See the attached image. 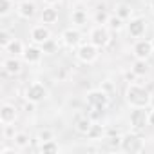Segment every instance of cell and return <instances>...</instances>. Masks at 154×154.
<instances>
[{
	"label": "cell",
	"mask_w": 154,
	"mask_h": 154,
	"mask_svg": "<svg viewBox=\"0 0 154 154\" xmlns=\"http://www.w3.org/2000/svg\"><path fill=\"white\" fill-rule=\"evenodd\" d=\"M58 20V11L53 9V8H45L42 11V22L44 24H54Z\"/></svg>",
	"instance_id": "16"
},
{
	"label": "cell",
	"mask_w": 154,
	"mask_h": 154,
	"mask_svg": "<svg viewBox=\"0 0 154 154\" xmlns=\"http://www.w3.org/2000/svg\"><path fill=\"white\" fill-rule=\"evenodd\" d=\"M42 54H44V51H42V47H29V49H26L24 51V60L27 62V63H38L40 60H42Z\"/></svg>",
	"instance_id": "12"
},
{
	"label": "cell",
	"mask_w": 154,
	"mask_h": 154,
	"mask_svg": "<svg viewBox=\"0 0 154 154\" xmlns=\"http://www.w3.org/2000/svg\"><path fill=\"white\" fill-rule=\"evenodd\" d=\"M58 150H60V147H58V143L54 140L42 141V145H40V152H44V154H56Z\"/></svg>",
	"instance_id": "18"
},
{
	"label": "cell",
	"mask_w": 154,
	"mask_h": 154,
	"mask_svg": "<svg viewBox=\"0 0 154 154\" xmlns=\"http://www.w3.org/2000/svg\"><path fill=\"white\" fill-rule=\"evenodd\" d=\"M132 71L138 74V76H143L147 71H149V65H147V60H141V58H138L136 62H134V65H132Z\"/></svg>",
	"instance_id": "21"
},
{
	"label": "cell",
	"mask_w": 154,
	"mask_h": 154,
	"mask_svg": "<svg viewBox=\"0 0 154 154\" xmlns=\"http://www.w3.org/2000/svg\"><path fill=\"white\" fill-rule=\"evenodd\" d=\"M93 129V120L91 118H78L76 120V131L80 134H89Z\"/></svg>",
	"instance_id": "15"
},
{
	"label": "cell",
	"mask_w": 154,
	"mask_h": 154,
	"mask_svg": "<svg viewBox=\"0 0 154 154\" xmlns=\"http://www.w3.org/2000/svg\"><path fill=\"white\" fill-rule=\"evenodd\" d=\"M154 51L152 47V40H138L134 44V54L136 58H141V60H147L150 56V53Z\"/></svg>",
	"instance_id": "7"
},
{
	"label": "cell",
	"mask_w": 154,
	"mask_h": 154,
	"mask_svg": "<svg viewBox=\"0 0 154 154\" xmlns=\"http://www.w3.org/2000/svg\"><path fill=\"white\" fill-rule=\"evenodd\" d=\"M6 51L8 53H11V54H24V45H22V42H18V40H13L8 47H6Z\"/></svg>",
	"instance_id": "22"
},
{
	"label": "cell",
	"mask_w": 154,
	"mask_h": 154,
	"mask_svg": "<svg viewBox=\"0 0 154 154\" xmlns=\"http://www.w3.org/2000/svg\"><path fill=\"white\" fill-rule=\"evenodd\" d=\"M45 2H47V4H58L60 0H45Z\"/></svg>",
	"instance_id": "34"
},
{
	"label": "cell",
	"mask_w": 154,
	"mask_h": 154,
	"mask_svg": "<svg viewBox=\"0 0 154 154\" xmlns=\"http://www.w3.org/2000/svg\"><path fill=\"white\" fill-rule=\"evenodd\" d=\"M33 109H35V102H31V103H27V105H26V111H27V112H31Z\"/></svg>",
	"instance_id": "33"
},
{
	"label": "cell",
	"mask_w": 154,
	"mask_h": 154,
	"mask_svg": "<svg viewBox=\"0 0 154 154\" xmlns=\"http://www.w3.org/2000/svg\"><path fill=\"white\" fill-rule=\"evenodd\" d=\"M71 20L76 26H84V24H87V13L84 9H74L72 15H71Z\"/></svg>",
	"instance_id": "19"
},
{
	"label": "cell",
	"mask_w": 154,
	"mask_h": 154,
	"mask_svg": "<svg viewBox=\"0 0 154 154\" xmlns=\"http://www.w3.org/2000/svg\"><path fill=\"white\" fill-rule=\"evenodd\" d=\"M54 47H56V44H54L51 38H49V40H45V42L42 44V51H44V53H53V51H54Z\"/></svg>",
	"instance_id": "27"
},
{
	"label": "cell",
	"mask_w": 154,
	"mask_h": 154,
	"mask_svg": "<svg viewBox=\"0 0 154 154\" xmlns=\"http://www.w3.org/2000/svg\"><path fill=\"white\" fill-rule=\"evenodd\" d=\"M150 9H152V13H154V0H150Z\"/></svg>",
	"instance_id": "36"
},
{
	"label": "cell",
	"mask_w": 154,
	"mask_h": 154,
	"mask_svg": "<svg viewBox=\"0 0 154 154\" xmlns=\"http://www.w3.org/2000/svg\"><path fill=\"white\" fill-rule=\"evenodd\" d=\"M102 132V129H100V125H93V129H91V132L87 134V136H91V138H94V136H98Z\"/></svg>",
	"instance_id": "30"
},
{
	"label": "cell",
	"mask_w": 154,
	"mask_h": 154,
	"mask_svg": "<svg viewBox=\"0 0 154 154\" xmlns=\"http://www.w3.org/2000/svg\"><path fill=\"white\" fill-rule=\"evenodd\" d=\"M17 11H18V15H20L22 18H31V17L36 13V6H35L33 2H29V0H24V2L18 4Z\"/></svg>",
	"instance_id": "13"
},
{
	"label": "cell",
	"mask_w": 154,
	"mask_h": 154,
	"mask_svg": "<svg viewBox=\"0 0 154 154\" xmlns=\"http://www.w3.org/2000/svg\"><path fill=\"white\" fill-rule=\"evenodd\" d=\"M103 89H105V91H111V89H112V85H111V84H105V87H103Z\"/></svg>",
	"instance_id": "35"
},
{
	"label": "cell",
	"mask_w": 154,
	"mask_h": 154,
	"mask_svg": "<svg viewBox=\"0 0 154 154\" xmlns=\"http://www.w3.org/2000/svg\"><path fill=\"white\" fill-rule=\"evenodd\" d=\"M15 120H17V109L9 103L2 105V109H0V122L4 125H11Z\"/></svg>",
	"instance_id": "9"
},
{
	"label": "cell",
	"mask_w": 154,
	"mask_h": 154,
	"mask_svg": "<svg viewBox=\"0 0 154 154\" xmlns=\"http://www.w3.org/2000/svg\"><path fill=\"white\" fill-rule=\"evenodd\" d=\"M118 17H120V18H129V17H131V9H129L127 6H120V8H118Z\"/></svg>",
	"instance_id": "28"
},
{
	"label": "cell",
	"mask_w": 154,
	"mask_h": 154,
	"mask_svg": "<svg viewBox=\"0 0 154 154\" xmlns=\"http://www.w3.org/2000/svg\"><path fill=\"white\" fill-rule=\"evenodd\" d=\"M122 149L127 152H141L143 150V140H140L136 134H125L122 138Z\"/></svg>",
	"instance_id": "2"
},
{
	"label": "cell",
	"mask_w": 154,
	"mask_h": 154,
	"mask_svg": "<svg viewBox=\"0 0 154 154\" xmlns=\"http://www.w3.org/2000/svg\"><path fill=\"white\" fill-rule=\"evenodd\" d=\"M127 102L132 107H149V103H150V93L145 87L132 84L127 89Z\"/></svg>",
	"instance_id": "1"
},
{
	"label": "cell",
	"mask_w": 154,
	"mask_h": 154,
	"mask_svg": "<svg viewBox=\"0 0 154 154\" xmlns=\"http://www.w3.org/2000/svg\"><path fill=\"white\" fill-rule=\"evenodd\" d=\"M145 20L143 18H132L131 20V24L127 26V29H129V35L131 36H134V38H138V36H141L143 33H145Z\"/></svg>",
	"instance_id": "10"
},
{
	"label": "cell",
	"mask_w": 154,
	"mask_h": 154,
	"mask_svg": "<svg viewBox=\"0 0 154 154\" xmlns=\"http://www.w3.org/2000/svg\"><path fill=\"white\" fill-rule=\"evenodd\" d=\"M136 76H138V74H136L134 71H131V72H125V80H129V82H132V80L136 78Z\"/></svg>",
	"instance_id": "31"
},
{
	"label": "cell",
	"mask_w": 154,
	"mask_h": 154,
	"mask_svg": "<svg viewBox=\"0 0 154 154\" xmlns=\"http://www.w3.org/2000/svg\"><path fill=\"white\" fill-rule=\"evenodd\" d=\"M107 24H109V27H111V29L118 31V29H122V26H123V18H120V17H111Z\"/></svg>",
	"instance_id": "24"
},
{
	"label": "cell",
	"mask_w": 154,
	"mask_h": 154,
	"mask_svg": "<svg viewBox=\"0 0 154 154\" xmlns=\"http://www.w3.org/2000/svg\"><path fill=\"white\" fill-rule=\"evenodd\" d=\"M96 20H98L100 24H105V22H109V17H107V13L103 11V6L100 8V11H98V15H96Z\"/></svg>",
	"instance_id": "29"
},
{
	"label": "cell",
	"mask_w": 154,
	"mask_h": 154,
	"mask_svg": "<svg viewBox=\"0 0 154 154\" xmlns=\"http://www.w3.org/2000/svg\"><path fill=\"white\" fill-rule=\"evenodd\" d=\"M49 29L47 27H44V26H36V27H33V31H31V40L35 42V44H44L45 40H49Z\"/></svg>",
	"instance_id": "11"
},
{
	"label": "cell",
	"mask_w": 154,
	"mask_h": 154,
	"mask_svg": "<svg viewBox=\"0 0 154 154\" xmlns=\"http://www.w3.org/2000/svg\"><path fill=\"white\" fill-rule=\"evenodd\" d=\"M11 9H13V2H11V0H0V15H2V17H6Z\"/></svg>",
	"instance_id": "23"
},
{
	"label": "cell",
	"mask_w": 154,
	"mask_h": 154,
	"mask_svg": "<svg viewBox=\"0 0 154 154\" xmlns=\"http://www.w3.org/2000/svg\"><path fill=\"white\" fill-rule=\"evenodd\" d=\"M96 56H98V51H96V45H94V44H85V45H82V47L78 49V58H80L82 62H85V63L94 62Z\"/></svg>",
	"instance_id": "8"
},
{
	"label": "cell",
	"mask_w": 154,
	"mask_h": 154,
	"mask_svg": "<svg viewBox=\"0 0 154 154\" xmlns=\"http://www.w3.org/2000/svg\"><path fill=\"white\" fill-rule=\"evenodd\" d=\"M38 141H49V140H53V131H49V129H44V131H40L38 132Z\"/></svg>",
	"instance_id": "26"
},
{
	"label": "cell",
	"mask_w": 154,
	"mask_h": 154,
	"mask_svg": "<svg viewBox=\"0 0 154 154\" xmlns=\"http://www.w3.org/2000/svg\"><path fill=\"white\" fill-rule=\"evenodd\" d=\"M152 47H154V40H152Z\"/></svg>",
	"instance_id": "37"
},
{
	"label": "cell",
	"mask_w": 154,
	"mask_h": 154,
	"mask_svg": "<svg viewBox=\"0 0 154 154\" xmlns=\"http://www.w3.org/2000/svg\"><path fill=\"white\" fill-rule=\"evenodd\" d=\"M47 96V89L42 85V84H31L29 87H27V91H26V98L29 100V102H35V103H38V102H42L44 98Z\"/></svg>",
	"instance_id": "3"
},
{
	"label": "cell",
	"mask_w": 154,
	"mask_h": 154,
	"mask_svg": "<svg viewBox=\"0 0 154 154\" xmlns=\"http://www.w3.org/2000/svg\"><path fill=\"white\" fill-rule=\"evenodd\" d=\"M149 125H154V111L149 112Z\"/></svg>",
	"instance_id": "32"
},
{
	"label": "cell",
	"mask_w": 154,
	"mask_h": 154,
	"mask_svg": "<svg viewBox=\"0 0 154 154\" xmlns=\"http://www.w3.org/2000/svg\"><path fill=\"white\" fill-rule=\"evenodd\" d=\"M62 38H63V44H65L67 47H72V45L78 44V40H80V33L76 31V29H67V31H63Z\"/></svg>",
	"instance_id": "14"
},
{
	"label": "cell",
	"mask_w": 154,
	"mask_h": 154,
	"mask_svg": "<svg viewBox=\"0 0 154 154\" xmlns=\"http://www.w3.org/2000/svg\"><path fill=\"white\" fill-rule=\"evenodd\" d=\"M13 143H15L18 149H26V147L29 145V136H27L26 132H17V134L13 136Z\"/></svg>",
	"instance_id": "20"
},
{
	"label": "cell",
	"mask_w": 154,
	"mask_h": 154,
	"mask_svg": "<svg viewBox=\"0 0 154 154\" xmlns=\"http://www.w3.org/2000/svg\"><path fill=\"white\" fill-rule=\"evenodd\" d=\"M87 102L91 107H98V109H105L107 107V102H109V96L107 93L102 89V91H91L87 94Z\"/></svg>",
	"instance_id": "5"
},
{
	"label": "cell",
	"mask_w": 154,
	"mask_h": 154,
	"mask_svg": "<svg viewBox=\"0 0 154 154\" xmlns=\"http://www.w3.org/2000/svg\"><path fill=\"white\" fill-rule=\"evenodd\" d=\"M13 40H15V38H11V35H9L8 31H0V45H2L4 49H6Z\"/></svg>",
	"instance_id": "25"
},
{
	"label": "cell",
	"mask_w": 154,
	"mask_h": 154,
	"mask_svg": "<svg viewBox=\"0 0 154 154\" xmlns=\"http://www.w3.org/2000/svg\"><path fill=\"white\" fill-rule=\"evenodd\" d=\"M4 69H6V72H8V74H18V72H20V69H22V65H20V62H18V60L9 58V60H6V62H4Z\"/></svg>",
	"instance_id": "17"
},
{
	"label": "cell",
	"mask_w": 154,
	"mask_h": 154,
	"mask_svg": "<svg viewBox=\"0 0 154 154\" xmlns=\"http://www.w3.org/2000/svg\"><path fill=\"white\" fill-rule=\"evenodd\" d=\"M91 44H94L96 47L107 45V44H109V33H107V29L102 27V26L94 27V29L91 31Z\"/></svg>",
	"instance_id": "6"
},
{
	"label": "cell",
	"mask_w": 154,
	"mask_h": 154,
	"mask_svg": "<svg viewBox=\"0 0 154 154\" xmlns=\"http://www.w3.org/2000/svg\"><path fill=\"white\" fill-rule=\"evenodd\" d=\"M149 123V112L145 111V107H134V111L131 112V125H134V129H143Z\"/></svg>",
	"instance_id": "4"
}]
</instances>
